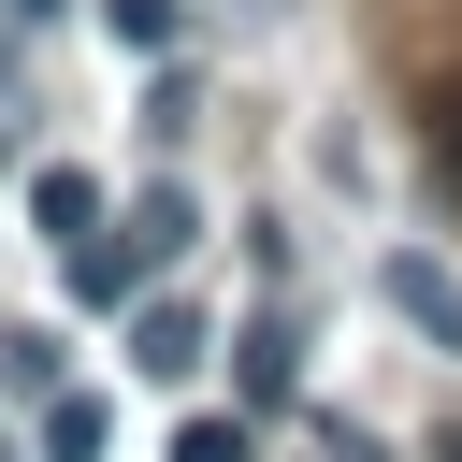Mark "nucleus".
Instances as JSON below:
<instances>
[{"label": "nucleus", "instance_id": "9b49d317", "mask_svg": "<svg viewBox=\"0 0 462 462\" xmlns=\"http://www.w3.org/2000/svg\"><path fill=\"white\" fill-rule=\"evenodd\" d=\"M0 14H14V29H43V14H58V0H0Z\"/></svg>", "mask_w": 462, "mask_h": 462}, {"label": "nucleus", "instance_id": "9d476101", "mask_svg": "<svg viewBox=\"0 0 462 462\" xmlns=\"http://www.w3.org/2000/svg\"><path fill=\"white\" fill-rule=\"evenodd\" d=\"M433 159H448V188H462V87L433 101Z\"/></svg>", "mask_w": 462, "mask_h": 462}, {"label": "nucleus", "instance_id": "39448f33", "mask_svg": "<svg viewBox=\"0 0 462 462\" xmlns=\"http://www.w3.org/2000/svg\"><path fill=\"white\" fill-rule=\"evenodd\" d=\"M101 433H116L101 390H58V404H43V462H101Z\"/></svg>", "mask_w": 462, "mask_h": 462}, {"label": "nucleus", "instance_id": "f257e3e1", "mask_svg": "<svg viewBox=\"0 0 462 462\" xmlns=\"http://www.w3.org/2000/svg\"><path fill=\"white\" fill-rule=\"evenodd\" d=\"M375 289H390V318H404V332H433V346H462V274H448V260H419V245H404V260H390Z\"/></svg>", "mask_w": 462, "mask_h": 462}, {"label": "nucleus", "instance_id": "20e7f679", "mask_svg": "<svg viewBox=\"0 0 462 462\" xmlns=\"http://www.w3.org/2000/svg\"><path fill=\"white\" fill-rule=\"evenodd\" d=\"M130 289H144V245H130V231H116V245L87 231V245H72V303H130Z\"/></svg>", "mask_w": 462, "mask_h": 462}, {"label": "nucleus", "instance_id": "1a4fd4ad", "mask_svg": "<svg viewBox=\"0 0 462 462\" xmlns=\"http://www.w3.org/2000/svg\"><path fill=\"white\" fill-rule=\"evenodd\" d=\"M173 462H245V419H188V433H173Z\"/></svg>", "mask_w": 462, "mask_h": 462}, {"label": "nucleus", "instance_id": "f03ea898", "mask_svg": "<svg viewBox=\"0 0 462 462\" xmlns=\"http://www.w3.org/2000/svg\"><path fill=\"white\" fill-rule=\"evenodd\" d=\"M188 361H202V318H188V303H130V375H159V390H173Z\"/></svg>", "mask_w": 462, "mask_h": 462}, {"label": "nucleus", "instance_id": "7ed1b4c3", "mask_svg": "<svg viewBox=\"0 0 462 462\" xmlns=\"http://www.w3.org/2000/svg\"><path fill=\"white\" fill-rule=\"evenodd\" d=\"M29 217H43L58 245H87V231H101V173H29Z\"/></svg>", "mask_w": 462, "mask_h": 462}, {"label": "nucleus", "instance_id": "423d86ee", "mask_svg": "<svg viewBox=\"0 0 462 462\" xmlns=\"http://www.w3.org/2000/svg\"><path fill=\"white\" fill-rule=\"evenodd\" d=\"M130 245H144V274L188 260V188H144V202H130Z\"/></svg>", "mask_w": 462, "mask_h": 462}, {"label": "nucleus", "instance_id": "6e6552de", "mask_svg": "<svg viewBox=\"0 0 462 462\" xmlns=\"http://www.w3.org/2000/svg\"><path fill=\"white\" fill-rule=\"evenodd\" d=\"M101 29H116L130 58H159V43H173V0H101Z\"/></svg>", "mask_w": 462, "mask_h": 462}, {"label": "nucleus", "instance_id": "0eeeda50", "mask_svg": "<svg viewBox=\"0 0 462 462\" xmlns=\"http://www.w3.org/2000/svg\"><path fill=\"white\" fill-rule=\"evenodd\" d=\"M0 390H43L58 404V332H0Z\"/></svg>", "mask_w": 462, "mask_h": 462}]
</instances>
